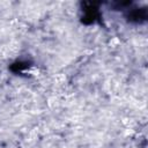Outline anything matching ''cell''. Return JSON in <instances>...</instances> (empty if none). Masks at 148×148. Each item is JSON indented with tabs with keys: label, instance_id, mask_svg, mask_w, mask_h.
<instances>
[{
	"label": "cell",
	"instance_id": "cell-1",
	"mask_svg": "<svg viewBox=\"0 0 148 148\" xmlns=\"http://www.w3.org/2000/svg\"><path fill=\"white\" fill-rule=\"evenodd\" d=\"M127 18L132 22H135V23H141L143 21H146L147 18V12L146 9H141V8H134V9H131L128 10V14H127Z\"/></svg>",
	"mask_w": 148,
	"mask_h": 148
}]
</instances>
